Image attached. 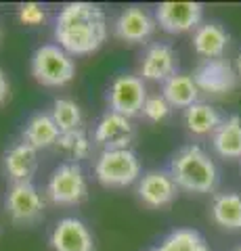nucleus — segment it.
Masks as SVG:
<instances>
[{"mask_svg":"<svg viewBox=\"0 0 241 251\" xmlns=\"http://www.w3.org/2000/svg\"><path fill=\"white\" fill-rule=\"evenodd\" d=\"M32 75L42 86L61 88L76 77V61L59 44H42L32 54Z\"/></svg>","mask_w":241,"mask_h":251,"instance_id":"obj_4","label":"nucleus"},{"mask_svg":"<svg viewBox=\"0 0 241 251\" xmlns=\"http://www.w3.org/2000/svg\"><path fill=\"white\" fill-rule=\"evenodd\" d=\"M141 161L132 149L101 151L95 161V178L105 188H126L141 180Z\"/></svg>","mask_w":241,"mask_h":251,"instance_id":"obj_3","label":"nucleus"},{"mask_svg":"<svg viewBox=\"0 0 241 251\" xmlns=\"http://www.w3.org/2000/svg\"><path fill=\"white\" fill-rule=\"evenodd\" d=\"M2 168L6 178L11 180V184L17 182H32V178L38 170V151L27 143H15L9 147L2 155Z\"/></svg>","mask_w":241,"mask_h":251,"instance_id":"obj_15","label":"nucleus"},{"mask_svg":"<svg viewBox=\"0 0 241 251\" xmlns=\"http://www.w3.org/2000/svg\"><path fill=\"white\" fill-rule=\"evenodd\" d=\"M212 220L224 230H241V195L237 193H218L210 207Z\"/></svg>","mask_w":241,"mask_h":251,"instance_id":"obj_20","label":"nucleus"},{"mask_svg":"<svg viewBox=\"0 0 241 251\" xmlns=\"http://www.w3.org/2000/svg\"><path fill=\"white\" fill-rule=\"evenodd\" d=\"M212 147L224 159H241V115H229L212 134Z\"/></svg>","mask_w":241,"mask_h":251,"instance_id":"obj_18","label":"nucleus"},{"mask_svg":"<svg viewBox=\"0 0 241 251\" xmlns=\"http://www.w3.org/2000/svg\"><path fill=\"white\" fill-rule=\"evenodd\" d=\"M55 40L67 54L97 52L107 40V17L97 4L69 2L55 19Z\"/></svg>","mask_w":241,"mask_h":251,"instance_id":"obj_1","label":"nucleus"},{"mask_svg":"<svg viewBox=\"0 0 241 251\" xmlns=\"http://www.w3.org/2000/svg\"><path fill=\"white\" fill-rule=\"evenodd\" d=\"M57 147L63 151L65 155H69L72 159H84L90 153V140L86 136L84 130H74V132H65L61 134L57 140Z\"/></svg>","mask_w":241,"mask_h":251,"instance_id":"obj_24","label":"nucleus"},{"mask_svg":"<svg viewBox=\"0 0 241 251\" xmlns=\"http://www.w3.org/2000/svg\"><path fill=\"white\" fill-rule=\"evenodd\" d=\"M178 54L170 44L166 42H155L145 50L141 65H138V75L143 82H161L170 80L178 72Z\"/></svg>","mask_w":241,"mask_h":251,"instance_id":"obj_11","label":"nucleus"},{"mask_svg":"<svg viewBox=\"0 0 241 251\" xmlns=\"http://www.w3.org/2000/svg\"><path fill=\"white\" fill-rule=\"evenodd\" d=\"M88 182L78 161H65L53 170L46 182V197L55 205H78L86 199Z\"/></svg>","mask_w":241,"mask_h":251,"instance_id":"obj_5","label":"nucleus"},{"mask_svg":"<svg viewBox=\"0 0 241 251\" xmlns=\"http://www.w3.org/2000/svg\"><path fill=\"white\" fill-rule=\"evenodd\" d=\"M0 38H2V29H0Z\"/></svg>","mask_w":241,"mask_h":251,"instance_id":"obj_30","label":"nucleus"},{"mask_svg":"<svg viewBox=\"0 0 241 251\" xmlns=\"http://www.w3.org/2000/svg\"><path fill=\"white\" fill-rule=\"evenodd\" d=\"M9 99H11V84H9V77H6V74L0 69V107H2Z\"/></svg>","mask_w":241,"mask_h":251,"instance_id":"obj_27","label":"nucleus"},{"mask_svg":"<svg viewBox=\"0 0 241 251\" xmlns=\"http://www.w3.org/2000/svg\"><path fill=\"white\" fill-rule=\"evenodd\" d=\"M53 251H95V237L80 218L59 220L49 237Z\"/></svg>","mask_w":241,"mask_h":251,"instance_id":"obj_12","label":"nucleus"},{"mask_svg":"<svg viewBox=\"0 0 241 251\" xmlns=\"http://www.w3.org/2000/svg\"><path fill=\"white\" fill-rule=\"evenodd\" d=\"M170 111H172V107L168 105V100L161 97V94H155V97H147L141 115L145 117V120L158 124V122H164L170 115Z\"/></svg>","mask_w":241,"mask_h":251,"instance_id":"obj_25","label":"nucleus"},{"mask_svg":"<svg viewBox=\"0 0 241 251\" xmlns=\"http://www.w3.org/2000/svg\"><path fill=\"white\" fill-rule=\"evenodd\" d=\"M136 195L143 205L151 209H161L172 205L178 197V186L166 170H149L136 182Z\"/></svg>","mask_w":241,"mask_h":251,"instance_id":"obj_10","label":"nucleus"},{"mask_svg":"<svg viewBox=\"0 0 241 251\" xmlns=\"http://www.w3.org/2000/svg\"><path fill=\"white\" fill-rule=\"evenodd\" d=\"M59 136H61V132L57 128L55 120H53V115L44 111L34 113L29 117L21 132V140L27 143L29 147H34L36 151H42V149L57 145Z\"/></svg>","mask_w":241,"mask_h":251,"instance_id":"obj_16","label":"nucleus"},{"mask_svg":"<svg viewBox=\"0 0 241 251\" xmlns=\"http://www.w3.org/2000/svg\"><path fill=\"white\" fill-rule=\"evenodd\" d=\"M17 17H19V21L23 23V25L36 27V25H42L44 23L46 13L38 2H23V4H19Z\"/></svg>","mask_w":241,"mask_h":251,"instance_id":"obj_26","label":"nucleus"},{"mask_svg":"<svg viewBox=\"0 0 241 251\" xmlns=\"http://www.w3.org/2000/svg\"><path fill=\"white\" fill-rule=\"evenodd\" d=\"M220 122H222L220 113L208 103H195L189 109H185V126L195 136L214 134Z\"/></svg>","mask_w":241,"mask_h":251,"instance_id":"obj_22","label":"nucleus"},{"mask_svg":"<svg viewBox=\"0 0 241 251\" xmlns=\"http://www.w3.org/2000/svg\"><path fill=\"white\" fill-rule=\"evenodd\" d=\"M229 40L231 38L227 29L218 25V23H201L193 31V49L204 59H222V54L229 46Z\"/></svg>","mask_w":241,"mask_h":251,"instance_id":"obj_17","label":"nucleus"},{"mask_svg":"<svg viewBox=\"0 0 241 251\" xmlns=\"http://www.w3.org/2000/svg\"><path fill=\"white\" fill-rule=\"evenodd\" d=\"M170 176L178 191L187 193H212L218 186V168L199 145H185L170 159Z\"/></svg>","mask_w":241,"mask_h":251,"instance_id":"obj_2","label":"nucleus"},{"mask_svg":"<svg viewBox=\"0 0 241 251\" xmlns=\"http://www.w3.org/2000/svg\"><path fill=\"white\" fill-rule=\"evenodd\" d=\"M235 251H241V245H239V247H237V249H235Z\"/></svg>","mask_w":241,"mask_h":251,"instance_id":"obj_29","label":"nucleus"},{"mask_svg":"<svg viewBox=\"0 0 241 251\" xmlns=\"http://www.w3.org/2000/svg\"><path fill=\"white\" fill-rule=\"evenodd\" d=\"M204 19V6L199 2H161L155 6V23L168 34L181 36L195 31Z\"/></svg>","mask_w":241,"mask_h":251,"instance_id":"obj_8","label":"nucleus"},{"mask_svg":"<svg viewBox=\"0 0 241 251\" xmlns=\"http://www.w3.org/2000/svg\"><path fill=\"white\" fill-rule=\"evenodd\" d=\"M4 209L19 226H32L44 218L46 203L34 182H17L6 191Z\"/></svg>","mask_w":241,"mask_h":251,"instance_id":"obj_6","label":"nucleus"},{"mask_svg":"<svg viewBox=\"0 0 241 251\" xmlns=\"http://www.w3.org/2000/svg\"><path fill=\"white\" fill-rule=\"evenodd\" d=\"M161 97L168 100L170 107L176 109H189L191 105L199 103V88L197 84L193 82L191 75L185 74H176L170 80H166L161 84Z\"/></svg>","mask_w":241,"mask_h":251,"instance_id":"obj_19","label":"nucleus"},{"mask_svg":"<svg viewBox=\"0 0 241 251\" xmlns=\"http://www.w3.org/2000/svg\"><path fill=\"white\" fill-rule=\"evenodd\" d=\"M149 251H212L204 239V234L195 228H176L168 232L164 239L149 249Z\"/></svg>","mask_w":241,"mask_h":251,"instance_id":"obj_21","label":"nucleus"},{"mask_svg":"<svg viewBox=\"0 0 241 251\" xmlns=\"http://www.w3.org/2000/svg\"><path fill=\"white\" fill-rule=\"evenodd\" d=\"M235 69H237V75L241 77V52H239V57H237V67Z\"/></svg>","mask_w":241,"mask_h":251,"instance_id":"obj_28","label":"nucleus"},{"mask_svg":"<svg viewBox=\"0 0 241 251\" xmlns=\"http://www.w3.org/2000/svg\"><path fill=\"white\" fill-rule=\"evenodd\" d=\"M193 82L197 84L199 92L208 94H229L237 86V69L227 59H201V63L193 72Z\"/></svg>","mask_w":241,"mask_h":251,"instance_id":"obj_9","label":"nucleus"},{"mask_svg":"<svg viewBox=\"0 0 241 251\" xmlns=\"http://www.w3.org/2000/svg\"><path fill=\"white\" fill-rule=\"evenodd\" d=\"M147 100V86L141 75L134 74H122L111 82L109 90H107V105L109 111L120 113L124 117L141 115L143 105Z\"/></svg>","mask_w":241,"mask_h":251,"instance_id":"obj_7","label":"nucleus"},{"mask_svg":"<svg viewBox=\"0 0 241 251\" xmlns=\"http://www.w3.org/2000/svg\"><path fill=\"white\" fill-rule=\"evenodd\" d=\"M155 27V17L141 6H128L124 9L113 21V34L118 40L126 44H143L153 36Z\"/></svg>","mask_w":241,"mask_h":251,"instance_id":"obj_13","label":"nucleus"},{"mask_svg":"<svg viewBox=\"0 0 241 251\" xmlns=\"http://www.w3.org/2000/svg\"><path fill=\"white\" fill-rule=\"evenodd\" d=\"M51 115H53V120H55L61 134L74 132V130H82V120H84L82 109L72 99H57L55 103H53Z\"/></svg>","mask_w":241,"mask_h":251,"instance_id":"obj_23","label":"nucleus"},{"mask_svg":"<svg viewBox=\"0 0 241 251\" xmlns=\"http://www.w3.org/2000/svg\"><path fill=\"white\" fill-rule=\"evenodd\" d=\"M134 134L136 130L128 117L107 111L97 122L92 138H95V143L99 147H103V151H109V149H130Z\"/></svg>","mask_w":241,"mask_h":251,"instance_id":"obj_14","label":"nucleus"}]
</instances>
